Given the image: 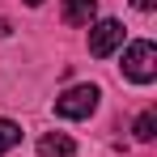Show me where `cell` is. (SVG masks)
Returning a JSON list of instances; mask_svg holds the SVG:
<instances>
[{
	"label": "cell",
	"instance_id": "cell-6",
	"mask_svg": "<svg viewBox=\"0 0 157 157\" xmlns=\"http://www.w3.org/2000/svg\"><path fill=\"white\" fill-rule=\"evenodd\" d=\"M13 144H21V128H17L13 119H0V157L9 153Z\"/></svg>",
	"mask_w": 157,
	"mask_h": 157
},
{
	"label": "cell",
	"instance_id": "cell-4",
	"mask_svg": "<svg viewBox=\"0 0 157 157\" xmlns=\"http://www.w3.org/2000/svg\"><path fill=\"white\" fill-rule=\"evenodd\" d=\"M38 153L43 157H72L77 144H72L64 132H47V136H38Z\"/></svg>",
	"mask_w": 157,
	"mask_h": 157
},
{
	"label": "cell",
	"instance_id": "cell-3",
	"mask_svg": "<svg viewBox=\"0 0 157 157\" xmlns=\"http://www.w3.org/2000/svg\"><path fill=\"white\" fill-rule=\"evenodd\" d=\"M119 43H123V26L115 17H106V21H98V26L89 30V55H98V59H106Z\"/></svg>",
	"mask_w": 157,
	"mask_h": 157
},
{
	"label": "cell",
	"instance_id": "cell-9",
	"mask_svg": "<svg viewBox=\"0 0 157 157\" xmlns=\"http://www.w3.org/2000/svg\"><path fill=\"white\" fill-rule=\"evenodd\" d=\"M9 34H13V26H9V21L0 17V38H9Z\"/></svg>",
	"mask_w": 157,
	"mask_h": 157
},
{
	"label": "cell",
	"instance_id": "cell-7",
	"mask_svg": "<svg viewBox=\"0 0 157 157\" xmlns=\"http://www.w3.org/2000/svg\"><path fill=\"white\" fill-rule=\"evenodd\" d=\"M153 136H157V115L144 110V115L136 119V140H153Z\"/></svg>",
	"mask_w": 157,
	"mask_h": 157
},
{
	"label": "cell",
	"instance_id": "cell-8",
	"mask_svg": "<svg viewBox=\"0 0 157 157\" xmlns=\"http://www.w3.org/2000/svg\"><path fill=\"white\" fill-rule=\"evenodd\" d=\"M132 4H136L140 13H153V9H157V0H132Z\"/></svg>",
	"mask_w": 157,
	"mask_h": 157
},
{
	"label": "cell",
	"instance_id": "cell-10",
	"mask_svg": "<svg viewBox=\"0 0 157 157\" xmlns=\"http://www.w3.org/2000/svg\"><path fill=\"white\" fill-rule=\"evenodd\" d=\"M26 4H43V0H26Z\"/></svg>",
	"mask_w": 157,
	"mask_h": 157
},
{
	"label": "cell",
	"instance_id": "cell-1",
	"mask_svg": "<svg viewBox=\"0 0 157 157\" xmlns=\"http://www.w3.org/2000/svg\"><path fill=\"white\" fill-rule=\"evenodd\" d=\"M123 77L136 81V85H149V81L157 77V47L149 38L128 43V51H123Z\"/></svg>",
	"mask_w": 157,
	"mask_h": 157
},
{
	"label": "cell",
	"instance_id": "cell-2",
	"mask_svg": "<svg viewBox=\"0 0 157 157\" xmlns=\"http://www.w3.org/2000/svg\"><path fill=\"white\" fill-rule=\"evenodd\" d=\"M98 98H102L98 85H72L68 94L55 98V115H59V119H89V115L98 110Z\"/></svg>",
	"mask_w": 157,
	"mask_h": 157
},
{
	"label": "cell",
	"instance_id": "cell-5",
	"mask_svg": "<svg viewBox=\"0 0 157 157\" xmlns=\"http://www.w3.org/2000/svg\"><path fill=\"white\" fill-rule=\"evenodd\" d=\"M98 13V0H64V21L68 26H89Z\"/></svg>",
	"mask_w": 157,
	"mask_h": 157
}]
</instances>
